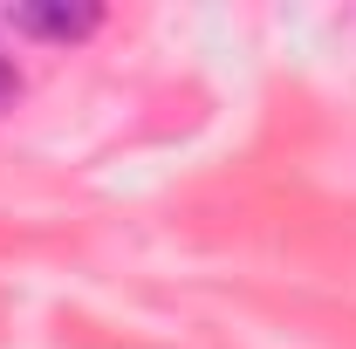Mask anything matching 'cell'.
<instances>
[{
  "label": "cell",
  "mask_w": 356,
  "mask_h": 349,
  "mask_svg": "<svg viewBox=\"0 0 356 349\" xmlns=\"http://www.w3.org/2000/svg\"><path fill=\"white\" fill-rule=\"evenodd\" d=\"M14 96H21V76H14V62L0 55V110H14Z\"/></svg>",
  "instance_id": "7a4b0ae2"
},
{
  "label": "cell",
  "mask_w": 356,
  "mask_h": 349,
  "mask_svg": "<svg viewBox=\"0 0 356 349\" xmlns=\"http://www.w3.org/2000/svg\"><path fill=\"white\" fill-rule=\"evenodd\" d=\"M14 28L21 35H35V42H83L103 28V7H89V0H28V7H14Z\"/></svg>",
  "instance_id": "6da1fadb"
}]
</instances>
